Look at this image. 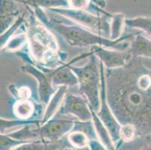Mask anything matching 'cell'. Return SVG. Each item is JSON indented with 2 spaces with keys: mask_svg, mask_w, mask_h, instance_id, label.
Here are the masks:
<instances>
[{
  "mask_svg": "<svg viewBox=\"0 0 151 150\" xmlns=\"http://www.w3.org/2000/svg\"><path fill=\"white\" fill-rule=\"evenodd\" d=\"M125 14L122 13L112 14L111 17V35L110 38L116 40L123 36L124 27H126Z\"/></svg>",
  "mask_w": 151,
  "mask_h": 150,
  "instance_id": "ffe728a7",
  "label": "cell"
},
{
  "mask_svg": "<svg viewBox=\"0 0 151 150\" xmlns=\"http://www.w3.org/2000/svg\"><path fill=\"white\" fill-rule=\"evenodd\" d=\"M128 50L132 56L151 58V38H147L141 32H136L130 41Z\"/></svg>",
  "mask_w": 151,
  "mask_h": 150,
  "instance_id": "9a60e30c",
  "label": "cell"
},
{
  "mask_svg": "<svg viewBox=\"0 0 151 150\" xmlns=\"http://www.w3.org/2000/svg\"><path fill=\"white\" fill-rule=\"evenodd\" d=\"M105 78L107 99L115 117L121 125H133L137 140L147 144L151 137V69L142 57L132 56L122 67L105 68Z\"/></svg>",
  "mask_w": 151,
  "mask_h": 150,
  "instance_id": "6da1fadb",
  "label": "cell"
},
{
  "mask_svg": "<svg viewBox=\"0 0 151 150\" xmlns=\"http://www.w3.org/2000/svg\"><path fill=\"white\" fill-rule=\"evenodd\" d=\"M42 104H38L32 98L15 100L12 106V114L16 119L23 120L36 119L35 116L42 113Z\"/></svg>",
  "mask_w": 151,
  "mask_h": 150,
  "instance_id": "4fadbf2b",
  "label": "cell"
},
{
  "mask_svg": "<svg viewBox=\"0 0 151 150\" xmlns=\"http://www.w3.org/2000/svg\"><path fill=\"white\" fill-rule=\"evenodd\" d=\"M93 52L90 50L89 52L81 53L78 56H75L74 59L68 61V62H64L53 69L48 68H42L49 74L52 80L53 86L57 88L60 86H66L68 87H73L78 86V79L75 73L71 69V65L74 63L80 60L89 58Z\"/></svg>",
  "mask_w": 151,
  "mask_h": 150,
  "instance_id": "ba28073f",
  "label": "cell"
},
{
  "mask_svg": "<svg viewBox=\"0 0 151 150\" xmlns=\"http://www.w3.org/2000/svg\"><path fill=\"white\" fill-rule=\"evenodd\" d=\"M144 148H142V149H151V143H148L147 144L144 146Z\"/></svg>",
  "mask_w": 151,
  "mask_h": 150,
  "instance_id": "f1b7e54d",
  "label": "cell"
},
{
  "mask_svg": "<svg viewBox=\"0 0 151 150\" xmlns=\"http://www.w3.org/2000/svg\"><path fill=\"white\" fill-rule=\"evenodd\" d=\"M68 142L74 149H89L90 137L83 131L77 128H73L67 134Z\"/></svg>",
  "mask_w": 151,
  "mask_h": 150,
  "instance_id": "e0dca14e",
  "label": "cell"
},
{
  "mask_svg": "<svg viewBox=\"0 0 151 150\" xmlns=\"http://www.w3.org/2000/svg\"><path fill=\"white\" fill-rule=\"evenodd\" d=\"M81 67L71 65L78 79V91L86 98L91 109L98 112L101 105V71L100 60L94 53Z\"/></svg>",
  "mask_w": 151,
  "mask_h": 150,
  "instance_id": "277c9868",
  "label": "cell"
},
{
  "mask_svg": "<svg viewBox=\"0 0 151 150\" xmlns=\"http://www.w3.org/2000/svg\"><path fill=\"white\" fill-rule=\"evenodd\" d=\"M67 2L68 4V8L87 11L90 9L93 4L92 0H67Z\"/></svg>",
  "mask_w": 151,
  "mask_h": 150,
  "instance_id": "4316f807",
  "label": "cell"
},
{
  "mask_svg": "<svg viewBox=\"0 0 151 150\" xmlns=\"http://www.w3.org/2000/svg\"><path fill=\"white\" fill-rule=\"evenodd\" d=\"M27 44V36L26 34V29L22 30L20 33L17 32L14 36H12L5 46L1 48V51L17 52L20 51L22 48Z\"/></svg>",
  "mask_w": 151,
  "mask_h": 150,
  "instance_id": "ac0fdd59",
  "label": "cell"
},
{
  "mask_svg": "<svg viewBox=\"0 0 151 150\" xmlns=\"http://www.w3.org/2000/svg\"><path fill=\"white\" fill-rule=\"evenodd\" d=\"M50 11L56 14L68 19L71 22L78 23L101 36L110 38L111 17L112 14H99L92 13L87 10L73 9L70 8H52L50 9Z\"/></svg>",
  "mask_w": 151,
  "mask_h": 150,
  "instance_id": "5b68a950",
  "label": "cell"
},
{
  "mask_svg": "<svg viewBox=\"0 0 151 150\" xmlns=\"http://www.w3.org/2000/svg\"><path fill=\"white\" fill-rule=\"evenodd\" d=\"M120 137L121 146L123 144H132L137 140L136 128L131 124L121 125Z\"/></svg>",
  "mask_w": 151,
  "mask_h": 150,
  "instance_id": "d4e9b609",
  "label": "cell"
},
{
  "mask_svg": "<svg viewBox=\"0 0 151 150\" xmlns=\"http://www.w3.org/2000/svg\"><path fill=\"white\" fill-rule=\"evenodd\" d=\"M28 142H23L20 140L12 138L7 134H0V149L1 150H14L23 144Z\"/></svg>",
  "mask_w": 151,
  "mask_h": 150,
  "instance_id": "484cf974",
  "label": "cell"
},
{
  "mask_svg": "<svg viewBox=\"0 0 151 150\" xmlns=\"http://www.w3.org/2000/svg\"><path fill=\"white\" fill-rule=\"evenodd\" d=\"M20 1H22V2H23V3L25 4V0H20Z\"/></svg>",
  "mask_w": 151,
  "mask_h": 150,
  "instance_id": "f546056e",
  "label": "cell"
},
{
  "mask_svg": "<svg viewBox=\"0 0 151 150\" xmlns=\"http://www.w3.org/2000/svg\"><path fill=\"white\" fill-rule=\"evenodd\" d=\"M126 27L130 29H138L151 38V17L139 16L126 19Z\"/></svg>",
  "mask_w": 151,
  "mask_h": 150,
  "instance_id": "d6986e66",
  "label": "cell"
},
{
  "mask_svg": "<svg viewBox=\"0 0 151 150\" xmlns=\"http://www.w3.org/2000/svg\"><path fill=\"white\" fill-rule=\"evenodd\" d=\"M28 6L26 20L28 53L32 62L40 68L53 69L64 63L54 32L38 20L32 7Z\"/></svg>",
  "mask_w": 151,
  "mask_h": 150,
  "instance_id": "3957f363",
  "label": "cell"
},
{
  "mask_svg": "<svg viewBox=\"0 0 151 150\" xmlns=\"http://www.w3.org/2000/svg\"><path fill=\"white\" fill-rule=\"evenodd\" d=\"M16 55L24 62V64L20 67V71L26 74H30L36 80L37 83H38V94L39 101L42 104L47 105L50 99L51 98L52 95L57 90V88L53 86L50 77L46 71L32 62L29 53L20 50L17 52Z\"/></svg>",
  "mask_w": 151,
  "mask_h": 150,
  "instance_id": "8992f818",
  "label": "cell"
},
{
  "mask_svg": "<svg viewBox=\"0 0 151 150\" xmlns=\"http://www.w3.org/2000/svg\"><path fill=\"white\" fill-rule=\"evenodd\" d=\"M25 5L30 7H39L50 10L52 8H68L67 0H25Z\"/></svg>",
  "mask_w": 151,
  "mask_h": 150,
  "instance_id": "603a6c76",
  "label": "cell"
},
{
  "mask_svg": "<svg viewBox=\"0 0 151 150\" xmlns=\"http://www.w3.org/2000/svg\"><path fill=\"white\" fill-rule=\"evenodd\" d=\"M92 2L96 5L97 6L100 7L101 8H105L107 5V2L108 0H92Z\"/></svg>",
  "mask_w": 151,
  "mask_h": 150,
  "instance_id": "83f0119b",
  "label": "cell"
},
{
  "mask_svg": "<svg viewBox=\"0 0 151 150\" xmlns=\"http://www.w3.org/2000/svg\"><path fill=\"white\" fill-rule=\"evenodd\" d=\"M67 90L68 86H60L57 88V90L52 95L49 102L47 104L45 110L44 111L43 116L41 119V125L50 120L57 113L65 98V95L68 93Z\"/></svg>",
  "mask_w": 151,
  "mask_h": 150,
  "instance_id": "5bb4252c",
  "label": "cell"
},
{
  "mask_svg": "<svg viewBox=\"0 0 151 150\" xmlns=\"http://www.w3.org/2000/svg\"><path fill=\"white\" fill-rule=\"evenodd\" d=\"M27 13H28V6H27V10L24 13L22 14L6 31L1 34V36H0L1 48L3 47L5 44L9 41V40L12 36H14L17 32H19L20 29H21V27L24 25L26 20H27V16L26 15L27 14Z\"/></svg>",
  "mask_w": 151,
  "mask_h": 150,
  "instance_id": "44dd1931",
  "label": "cell"
},
{
  "mask_svg": "<svg viewBox=\"0 0 151 150\" xmlns=\"http://www.w3.org/2000/svg\"><path fill=\"white\" fill-rule=\"evenodd\" d=\"M9 93L14 100H26L32 98V91L29 86L10 84L8 87Z\"/></svg>",
  "mask_w": 151,
  "mask_h": 150,
  "instance_id": "cb8c5ba5",
  "label": "cell"
},
{
  "mask_svg": "<svg viewBox=\"0 0 151 150\" xmlns=\"http://www.w3.org/2000/svg\"><path fill=\"white\" fill-rule=\"evenodd\" d=\"M32 8L38 20L53 32L57 33L67 44L73 47H92L99 45L109 49L126 50L129 47L130 41L136 34V32L130 33L116 40H112L93 32L74 22L67 23L55 17H51L45 13L43 8L37 6L32 7Z\"/></svg>",
  "mask_w": 151,
  "mask_h": 150,
  "instance_id": "7a4b0ae2",
  "label": "cell"
},
{
  "mask_svg": "<svg viewBox=\"0 0 151 150\" xmlns=\"http://www.w3.org/2000/svg\"><path fill=\"white\" fill-rule=\"evenodd\" d=\"M56 115L72 116L79 121L92 120V110L86 97L67 93ZM55 115V116H56Z\"/></svg>",
  "mask_w": 151,
  "mask_h": 150,
  "instance_id": "9c48e42d",
  "label": "cell"
},
{
  "mask_svg": "<svg viewBox=\"0 0 151 150\" xmlns=\"http://www.w3.org/2000/svg\"><path fill=\"white\" fill-rule=\"evenodd\" d=\"M92 110V121L94 125L95 130L96 132L97 137L98 139L101 142V144L105 146L106 149L108 150H114L116 149V147L115 144L114 143L112 137H111V134H110L109 131L105 126V124L103 123L102 121L99 118L97 113L95 111Z\"/></svg>",
  "mask_w": 151,
  "mask_h": 150,
  "instance_id": "2e32d148",
  "label": "cell"
},
{
  "mask_svg": "<svg viewBox=\"0 0 151 150\" xmlns=\"http://www.w3.org/2000/svg\"><path fill=\"white\" fill-rule=\"evenodd\" d=\"M0 123H1V134H5V131L9 130L15 128H20L29 124H35L37 126H41V119H29V120H23V119H7L3 117L0 118Z\"/></svg>",
  "mask_w": 151,
  "mask_h": 150,
  "instance_id": "7402d4cb",
  "label": "cell"
},
{
  "mask_svg": "<svg viewBox=\"0 0 151 150\" xmlns=\"http://www.w3.org/2000/svg\"><path fill=\"white\" fill-rule=\"evenodd\" d=\"M25 4L20 0H0V33L6 31L19 17L26 11H21Z\"/></svg>",
  "mask_w": 151,
  "mask_h": 150,
  "instance_id": "7c38bea8",
  "label": "cell"
},
{
  "mask_svg": "<svg viewBox=\"0 0 151 150\" xmlns=\"http://www.w3.org/2000/svg\"><path fill=\"white\" fill-rule=\"evenodd\" d=\"M61 116L60 115L54 116L39 126L41 140L50 143L57 142L73 129L75 120Z\"/></svg>",
  "mask_w": 151,
  "mask_h": 150,
  "instance_id": "30bf717a",
  "label": "cell"
},
{
  "mask_svg": "<svg viewBox=\"0 0 151 150\" xmlns=\"http://www.w3.org/2000/svg\"><path fill=\"white\" fill-rule=\"evenodd\" d=\"M94 54L102 62L106 69H114L125 65L132 57L128 50H118L96 45L90 48Z\"/></svg>",
  "mask_w": 151,
  "mask_h": 150,
  "instance_id": "8fae6325",
  "label": "cell"
},
{
  "mask_svg": "<svg viewBox=\"0 0 151 150\" xmlns=\"http://www.w3.org/2000/svg\"><path fill=\"white\" fill-rule=\"evenodd\" d=\"M100 71H101V105L97 114L102 121L103 123L109 131L112 140L115 144L116 149L121 146L120 131L121 124L118 122L113 112L111 111L107 99L106 91V78H105V67L102 62L100 61Z\"/></svg>",
  "mask_w": 151,
  "mask_h": 150,
  "instance_id": "52a82bcc",
  "label": "cell"
}]
</instances>
